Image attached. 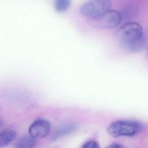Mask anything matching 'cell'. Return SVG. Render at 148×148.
Wrapping results in <instances>:
<instances>
[{"mask_svg":"<svg viewBox=\"0 0 148 148\" xmlns=\"http://www.w3.org/2000/svg\"><path fill=\"white\" fill-rule=\"evenodd\" d=\"M116 37L122 45L130 50H138L144 45L142 27L136 22L122 25L116 32Z\"/></svg>","mask_w":148,"mask_h":148,"instance_id":"obj_1","label":"cell"},{"mask_svg":"<svg viewBox=\"0 0 148 148\" xmlns=\"http://www.w3.org/2000/svg\"><path fill=\"white\" fill-rule=\"evenodd\" d=\"M121 21L120 13L117 10L111 9L88 19L89 23L92 27L102 29L116 27Z\"/></svg>","mask_w":148,"mask_h":148,"instance_id":"obj_2","label":"cell"},{"mask_svg":"<svg viewBox=\"0 0 148 148\" xmlns=\"http://www.w3.org/2000/svg\"><path fill=\"white\" fill-rule=\"evenodd\" d=\"M141 127L140 123L130 121H117L108 127V133L113 137L133 136L138 134Z\"/></svg>","mask_w":148,"mask_h":148,"instance_id":"obj_3","label":"cell"},{"mask_svg":"<svg viewBox=\"0 0 148 148\" xmlns=\"http://www.w3.org/2000/svg\"><path fill=\"white\" fill-rule=\"evenodd\" d=\"M112 6L110 0H89L81 8V14L91 18L110 10Z\"/></svg>","mask_w":148,"mask_h":148,"instance_id":"obj_4","label":"cell"},{"mask_svg":"<svg viewBox=\"0 0 148 148\" xmlns=\"http://www.w3.org/2000/svg\"><path fill=\"white\" fill-rule=\"evenodd\" d=\"M51 125L47 120L40 119L31 124L29 129L30 135L34 138H43L50 132Z\"/></svg>","mask_w":148,"mask_h":148,"instance_id":"obj_5","label":"cell"},{"mask_svg":"<svg viewBox=\"0 0 148 148\" xmlns=\"http://www.w3.org/2000/svg\"><path fill=\"white\" fill-rule=\"evenodd\" d=\"M16 136V133L11 129H6L0 133V146L8 145L14 140Z\"/></svg>","mask_w":148,"mask_h":148,"instance_id":"obj_6","label":"cell"},{"mask_svg":"<svg viewBox=\"0 0 148 148\" xmlns=\"http://www.w3.org/2000/svg\"><path fill=\"white\" fill-rule=\"evenodd\" d=\"M36 141L30 135L26 136L21 138L17 143L15 148H33L35 146Z\"/></svg>","mask_w":148,"mask_h":148,"instance_id":"obj_7","label":"cell"},{"mask_svg":"<svg viewBox=\"0 0 148 148\" xmlns=\"http://www.w3.org/2000/svg\"><path fill=\"white\" fill-rule=\"evenodd\" d=\"M71 5V0H56L55 9L58 13H63L69 9Z\"/></svg>","mask_w":148,"mask_h":148,"instance_id":"obj_8","label":"cell"},{"mask_svg":"<svg viewBox=\"0 0 148 148\" xmlns=\"http://www.w3.org/2000/svg\"><path fill=\"white\" fill-rule=\"evenodd\" d=\"M81 148H100L98 143L94 141H90L86 143Z\"/></svg>","mask_w":148,"mask_h":148,"instance_id":"obj_9","label":"cell"},{"mask_svg":"<svg viewBox=\"0 0 148 148\" xmlns=\"http://www.w3.org/2000/svg\"><path fill=\"white\" fill-rule=\"evenodd\" d=\"M75 127H73V126H71V127H67L65 128V129H63V130L60 131V133L58 134V136H61L64 135L66 134H69V133L72 132L74 131L75 129Z\"/></svg>","mask_w":148,"mask_h":148,"instance_id":"obj_10","label":"cell"},{"mask_svg":"<svg viewBox=\"0 0 148 148\" xmlns=\"http://www.w3.org/2000/svg\"><path fill=\"white\" fill-rule=\"evenodd\" d=\"M109 147L110 148H127L121 144L116 143H113V144L109 145Z\"/></svg>","mask_w":148,"mask_h":148,"instance_id":"obj_11","label":"cell"},{"mask_svg":"<svg viewBox=\"0 0 148 148\" xmlns=\"http://www.w3.org/2000/svg\"><path fill=\"white\" fill-rule=\"evenodd\" d=\"M1 121H0V127H1Z\"/></svg>","mask_w":148,"mask_h":148,"instance_id":"obj_12","label":"cell"},{"mask_svg":"<svg viewBox=\"0 0 148 148\" xmlns=\"http://www.w3.org/2000/svg\"><path fill=\"white\" fill-rule=\"evenodd\" d=\"M107 148H109V146H108V147H107Z\"/></svg>","mask_w":148,"mask_h":148,"instance_id":"obj_13","label":"cell"}]
</instances>
